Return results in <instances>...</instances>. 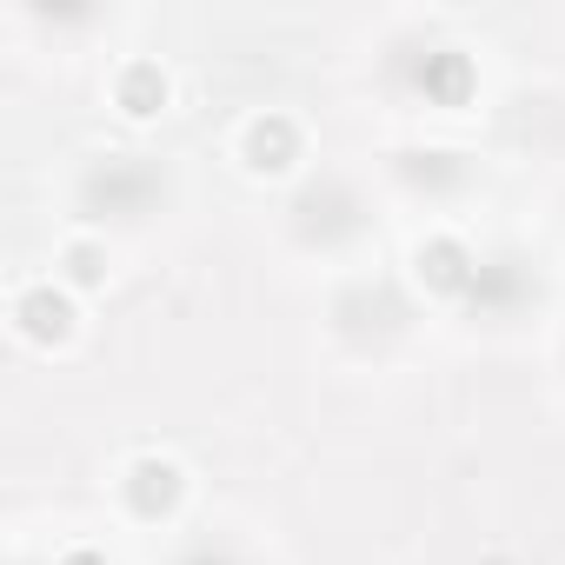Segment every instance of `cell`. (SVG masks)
Masks as SVG:
<instances>
[{
	"label": "cell",
	"instance_id": "1",
	"mask_svg": "<svg viewBox=\"0 0 565 565\" xmlns=\"http://www.w3.org/2000/svg\"><path fill=\"white\" fill-rule=\"evenodd\" d=\"M14 327H21L34 347H54V340L74 333V300H67L61 287H28V294L14 300Z\"/></svg>",
	"mask_w": 565,
	"mask_h": 565
},
{
	"label": "cell",
	"instance_id": "2",
	"mask_svg": "<svg viewBox=\"0 0 565 565\" xmlns=\"http://www.w3.org/2000/svg\"><path fill=\"white\" fill-rule=\"evenodd\" d=\"M127 499H134V512H167L173 499H180V466L173 459H134L127 466Z\"/></svg>",
	"mask_w": 565,
	"mask_h": 565
},
{
	"label": "cell",
	"instance_id": "3",
	"mask_svg": "<svg viewBox=\"0 0 565 565\" xmlns=\"http://www.w3.org/2000/svg\"><path fill=\"white\" fill-rule=\"evenodd\" d=\"M294 153H300V134H294L287 114H259V120L246 127V160H253V167L279 173V167H294Z\"/></svg>",
	"mask_w": 565,
	"mask_h": 565
},
{
	"label": "cell",
	"instance_id": "4",
	"mask_svg": "<svg viewBox=\"0 0 565 565\" xmlns=\"http://www.w3.org/2000/svg\"><path fill=\"white\" fill-rule=\"evenodd\" d=\"M419 279H433L439 294H459L472 279V253L459 239H433V246H419Z\"/></svg>",
	"mask_w": 565,
	"mask_h": 565
},
{
	"label": "cell",
	"instance_id": "5",
	"mask_svg": "<svg viewBox=\"0 0 565 565\" xmlns=\"http://www.w3.org/2000/svg\"><path fill=\"white\" fill-rule=\"evenodd\" d=\"M160 100H167V74H160L153 61H134V67L120 74V107H127V114H153Z\"/></svg>",
	"mask_w": 565,
	"mask_h": 565
},
{
	"label": "cell",
	"instance_id": "6",
	"mask_svg": "<svg viewBox=\"0 0 565 565\" xmlns=\"http://www.w3.org/2000/svg\"><path fill=\"white\" fill-rule=\"evenodd\" d=\"M67 279H74V287H100V279H107L100 246H67Z\"/></svg>",
	"mask_w": 565,
	"mask_h": 565
},
{
	"label": "cell",
	"instance_id": "7",
	"mask_svg": "<svg viewBox=\"0 0 565 565\" xmlns=\"http://www.w3.org/2000/svg\"><path fill=\"white\" fill-rule=\"evenodd\" d=\"M193 565H220V558H213V552H200V558H193Z\"/></svg>",
	"mask_w": 565,
	"mask_h": 565
}]
</instances>
